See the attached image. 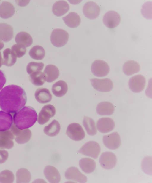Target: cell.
Listing matches in <instances>:
<instances>
[{
  "mask_svg": "<svg viewBox=\"0 0 152 183\" xmlns=\"http://www.w3.org/2000/svg\"><path fill=\"white\" fill-rule=\"evenodd\" d=\"M26 101L25 91L19 86L9 85L0 92V108L5 112H17L24 106Z\"/></svg>",
  "mask_w": 152,
  "mask_h": 183,
  "instance_id": "6da1fadb",
  "label": "cell"
},
{
  "mask_svg": "<svg viewBox=\"0 0 152 183\" xmlns=\"http://www.w3.org/2000/svg\"><path fill=\"white\" fill-rule=\"evenodd\" d=\"M37 115L32 107L25 106L15 112L13 115L14 124L21 130L32 126L37 120Z\"/></svg>",
  "mask_w": 152,
  "mask_h": 183,
  "instance_id": "7a4b0ae2",
  "label": "cell"
},
{
  "mask_svg": "<svg viewBox=\"0 0 152 183\" xmlns=\"http://www.w3.org/2000/svg\"><path fill=\"white\" fill-rule=\"evenodd\" d=\"M69 38L68 32L61 29H54L50 35V41L55 46L60 47L65 45Z\"/></svg>",
  "mask_w": 152,
  "mask_h": 183,
  "instance_id": "3957f363",
  "label": "cell"
},
{
  "mask_svg": "<svg viewBox=\"0 0 152 183\" xmlns=\"http://www.w3.org/2000/svg\"><path fill=\"white\" fill-rule=\"evenodd\" d=\"M101 151L99 144L96 142L90 141L85 143L80 149L78 152L94 159L97 158Z\"/></svg>",
  "mask_w": 152,
  "mask_h": 183,
  "instance_id": "277c9868",
  "label": "cell"
},
{
  "mask_svg": "<svg viewBox=\"0 0 152 183\" xmlns=\"http://www.w3.org/2000/svg\"><path fill=\"white\" fill-rule=\"evenodd\" d=\"M66 134L71 139L75 141H79L83 139L85 136V132L79 123H73L68 126Z\"/></svg>",
  "mask_w": 152,
  "mask_h": 183,
  "instance_id": "5b68a950",
  "label": "cell"
},
{
  "mask_svg": "<svg viewBox=\"0 0 152 183\" xmlns=\"http://www.w3.org/2000/svg\"><path fill=\"white\" fill-rule=\"evenodd\" d=\"M92 73L98 77H103L107 76L110 71L108 64L101 60H96L92 63L91 67Z\"/></svg>",
  "mask_w": 152,
  "mask_h": 183,
  "instance_id": "8992f818",
  "label": "cell"
},
{
  "mask_svg": "<svg viewBox=\"0 0 152 183\" xmlns=\"http://www.w3.org/2000/svg\"><path fill=\"white\" fill-rule=\"evenodd\" d=\"M91 85L96 90L103 92L110 91L113 86L111 80L108 78L98 79L93 78L90 79Z\"/></svg>",
  "mask_w": 152,
  "mask_h": 183,
  "instance_id": "52a82bcc",
  "label": "cell"
},
{
  "mask_svg": "<svg viewBox=\"0 0 152 183\" xmlns=\"http://www.w3.org/2000/svg\"><path fill=\"white\" fill-rule=\"evenodd\" d=\"M99 161L102 167L105 169L109 170L115 166L117 163V158L113 152L106 151L101 154Z\"/></svg>",
  "mask_w": 152,
  "mask_h": 183,
  "instance_id": "ba28073f",
  "label": "cell"
},
{
  "mask_svg": "<svg viewBox=\"0 0 152 183\" xmlns=\"http://www.w3.org/2000/svg\"><path fill=\"white\" fill-rule=\"evenodd\" d=\"M10 131L15 137L16 142L19 144H23L27 142L31 136V132L28 129L21 130L14 124L10 128Z\"/></svg>",
  "mask_w": 152,
  "mask_h": 183,
  "instance_id": "9c48e42d",
  "label": "cell"
},
{
  "mask_svg": "<svg viewBox=\"0 0 152 183\" xmlns=\"http://www.w3.org/2000/svg\"><path fill=\"white\" fill-rule=\"evenodd\" d=\"M121 20V17L118 13L113 10H110L104 15L103 22L107 27L113 28L119 25Z\"/></svg>",
  "mask_w": 152,
  "mask_h": 183,
  "instance_id": "30bf717a",
  "label": "cell"
},
{
  "mask_svg": "<svg viewBox=\"0 0 152 183\" xmlns=\"http://www.w3.org/2000/svg\"><path fill=\"white\" fill-rule=\"evenodd\" d=\"M102 141L104 146L107 148L111 150L118 149L121 144V137L117 132L104 135Z\"/></svg>",
  "mask_w": 152,
  "mask_h": 183,
  "instance_id": "8fae6325",
  "label": "cell"
},
{
  "mask_svg": "<svg viewBox=\"0 0 152 183\" xmlns=\"http://www.w3.org/2000/svg\"><path fill=\"white\" fill-rule=\"evenodd\" d=\"M146 84V79L141 75H137L132 77L129 81L130 89L135 93H139L144 89Z\"/></svg>",
  "mask_w": 152,
  "mask_h": 183,
  "instance_id": "7c38bea8",
  "label": "cell"
},
{
  "mask_svg": "<svg viewBox=\"0 0 152 183\" xmlns=\"http://www.w3.org/2000/svg\"><path fill=\"white\" fill-rule=\"evenodd\" d=\"M55 113V108L53 105L50 104L45 105L39 113L38 123L41 125L45 123L54 116Z\"/></svg>",
  "mask_w": 152,
  "mask_h": 183,
  "instance_id": "4fadbf2b",
  "label": "cell"
},
{
  "mask_svg": "<svg viewBox=\"0 0 152 183\" xmlns=\"http://www.w3.org/2000/svg\"><path fill=\"white\" fill-rule=\"evenodd\" d=\"M83 11L86 17L90 19H94L96 18L99 15L100 9L96 3L88 1L83 6Z\"/></svg>",
  "mask_w": 152,
  "mask_h": 183,
  "instance_id": "5bb4252c",
  "label": "cell"
},
{
  "mask_svg": "<svg viewBox=\"0 0 152 183\" xmlns=\"http://www.w3.org/2000/svg\"><path fill=\"white\" fill-rule=\"evenodd\" d=\"M65 176L67 180L79 183H85L87 181L86 176L75 167H71L68 168L65 173Z\"/></svg>",
  "mask_w": 152,
  "mask_h": 183,
  "instance_id": "9a60e30c",
  "label": "cell"
},
{
  "mask_svg": "<svg viewBox=\"0 0 152 183\" xmlns=\"http://www.w3.org/2000/svg\"><path fill=\"white\" fill-rule=\"evenodd\" d=\"M15 137L10 130L0 131V148L10 149L14 146Z\"/></svg>",
  "mask_w": 152,
  "mask_h": 183,
  "instance_id": "2e32d148",
  "label": "cell"
},
{
  "mask_svg": "<svg viewBox=\"0 0 152 183\" xmlns=\"http://www.w3.org/2000/svg\"><path fill=\"white\" fill-rule=\"evenodd\" d=\"M115 123L113 119L108 117H103L99 119L96 123L98 131L102 133H108L114 128Z\"/></svg>",
  "mask_w": 152,
  "mask_h": 183,
  "instance_id": "e0dca14e",
  "label": "cell"
},
{
  "mask_svg": "<svg viewBox=\"0 0 152 183\" xmlns=\"http://www.w3.org/2000/svg\"><path fill=\"white\" fill-rule=\"evenodd\" d=\"M44 173L45 177L50 183L60 182L61 179L60 174L54 166L50 165L46 166L44 169Z\"/></svg>",
  "mask_w": 152,
  "mask_h": 183,
  "instance_id": "ac0fdd59",
  "label": "cell"
},
{
  "mask_svg": "<svg viewBox=\"0 0 152 183\" xmlns=\"http://www.w3.org/2000/svg\"><path fill=\"white\" fill-rule=\"evenodd\" d=\"M13 37V29L10 25L0 23V40L4 42L10 41Z\"/></svg>",
  "mask_w": 152,
  "mask_h": 183,
  "instance_id": "d6986e66",
  "label": "cell"
},
{
  "mask_svg": "<svg viewBox=\"0 0 152 183\" xmlns=\"http://www.w3.org/2000/svg\"><path fill=\"white\" fill-rule=\"evenodd\" d=\"M96 110L97 113L100 115H110L114 112L115 107L110 102H103L97 105Z\"/></svg>",
  "mask_w": 152,
  "mask_h": 183,
  "instance_id": "ffe728a7",
  "label": "cell"
},
{
  "mask_svg": "<svg viewBox=\"0 0 152 183\" xmlns=\"http://www.w3.org/2000/svg\"><path fill=\"white\" fill-rule=\"evenodd\" d=\"M34 95L36 100L42 104L48 103L52 99V94L49 90L46 88H38L36 91Z\"/></svg>",
  "mask_w": 152,
  "mask_h": 183,
  "instance_id": "44dd1931",
  "label": "cell"
},
{
  "mask_svg": "<svg viewBox=\"0 0 152 183\" xmlns=\"http://www.w3.org/2000/svg\"><path fill=\"white\" fill-rule=\"evenodd\" d=\"M13 118L9 113L0 111V131L9 130L12 125Z\"/></svg>",
  "mask_w": 152,
  "mask_h": 183,
  "instance_id": "7402d4cb",
  "label": "cell"
},
{
  "mask_svg": "<svg viewBox=\"0 0 152 183\" xmlns=\"http://www.w3.org/2000/svg\"><path fill=\"white\" fill-rule=\"evenodd\" d=\"M43 73L46 78V81L50 83L57 79L59 75V71L56 66L51 64L47 65L45 67Z\"/></svg>",
  "mask_w": 152,
  "mask_h": 183,
  "instance_id": "603a6c76",
  "label": "cell"
},
{
  "mask_svg": "<svg viewBox=\"0 0 152 183\" xmlns=\"http://www.w3.org/2000/svg\"><path fill=\"white\" fill-rule=\"evenodd\" d=\"M15 9L10 3L3 1L0 4V17L4 19L8 18L15 14Z\"/></svg>",
  "mask_w": 152,
  "mask_h": 183,
  "instance_id": "cb8c5ba5",
  "label": "cell"
},
{
  "mask_svg": "<svg viewBox=\"0 0 152 183\" xmlns=\"http://www.w3.org/2000/svg\"><path fill=\"white\" fill-rule=\"evenodd\" d=\"M69 9V5L66 1L60 0L57 1L53 4L52 11L54 15L59 17L68 12Z\"/></svg>",
  "mask_w": 152,
  "mask_h": 183,
  "instance_id": "d4e9b609",
  "label": "cell"
},
{
  "mask_svg": "<svg viewBox=\"0 0 152 183\" xmlns=\"http://www.w3.org/2000/svg\"><path fill=\"white\" fill-rule=\"evenodd\" d=\"M140 70V65L136 61L133 60L127 61L123 65V71L127 76H131L137 73Z\"/></svg>",
  "mask_w": 152,
  "mask_h": 183,
  "instance_id": "484cf974",
  "label": "cell"
},
{
  "mask_svg": "<svg viewBox=\"0 0 152 183\" xmlns=\"http://www.w3.org/2000/svg\"><path fill=\"white\" fill-rule=\"evenodd\" d=\"M62 19L66 25L71 28L78 26L81 21L80 16L75 12H69L66 16L63 17Z\"/></svg>",
  "mask_w": 152,
  "mask_h": 183,
  "instance_id": "4316f807",
  "label": "cell"
},
{
  "mask_svg": "<svg viewBox=\"0 0 152 183\" xmlns=\"http://www.w3.org/2000/svg\"><path fill=\"white\" fill-rule=\"evenodd\" d=\"M79 165L82 170L87 174L93 172L96 167L95 161L92 159L87 158L81 159L79 161Z\"/></svg>",
  "mask_w": 152,
  "mask_h": 183,
  "instance_id": "83f0119b",
  "label": "cell"
},
{
  "mask_svg": "<svg viewBox=\"0 0 152 183\" xmlns=\"http://www.w3.org/2000/svg\"><path fill=\"white\" fill-rule=\"evenodd\" d=\"M68 86L66 83L63 80H59L54 84L52 87V91L54 95L61 97L67 92Z\"/></svg>",
  "mask_w": 152,
  "mask_h": 183,
  "instance_id": "f1b7e54d",
  "label": "cell"
},
{
  "mask_svg": "<svg viewBox=\"0 0 152 183\" xmlns=\"http://www.w3.org/2000/svg\"><path fill=\"white\" fill-rule=\"evenodd\" d=\"M16 43L23 46L26 47L30 46L32 44L33 39L29 34L25 32H21L18 33L15 38Z\"/></svg>",
  "mask_w": 152,
  "mask_h": 183,
  "instance_id": "f546056e",
  "label": "cell"
},
{
  "mask_svg": "<svg viewBox=\"0 0 152 183\" xmlns=\"http://www.w3.org/2000/svg\"><path fill=\"white\" fill-rule=\"evenodd\" d=\"M61 126L59 122L54 120L44 129V132L47 135L50 137H53L58 135L60 130Z\"/></svg>",
  "mask_w": 152,
  "mask_h": 183,
  "instance_id": "4dcf8cb0",
  "label": "cell"
},
{
  "mask_svg": "<svg viewBox=\"0 0 152 183\" xmlns=\"http://www.w3.org/2000/svg\"><path fill=\"white\" fill-rule=\"evenodd\" d=\"M83 124L87 134L93 136L97 133V129L94 121L91 118L85 116L84 117Z\"/></svg>",
  "mask_w": 152,
  "mask_h": 183,
  "instance_id": "1f68e13d",
  "label": "cell"
},
{
  "mask_svg": "<svg viewBox=\"0 0 152 183\" xmlns=\"http://www.w3.org/2000/svg\"><path fill=\"white\" fill-rule=\"evenodd\" d=\"M3 58L2 64L10 67L13 65L16 61V57L9 48L6 49L3 52Z\"/></svg>",
  "mask_w": 152,
  "mask_h": 183,
  "instance_id": "d6a6232c",
  "label": "cell"
},
{
  "mask_svg": "<svg viewBox=\"0 0 152 183\" xmlns=\"http://www.w3.org/2000/svg\"><path fill=\"white\" fill-rule=\"evenodd\" d=\"M17 183H28L31 179L30 171L25 168L18 169L16 173Z\"/></svg>",
  "mask_w": 152,
  "mask_h": 183,
  "instance_id": "836d02e7",
  "label": "cell"
},
{
  "mask_svg": "<svg viewBox=\"0 0 152 183\" xmlns=\"http://www.w3.org/2000/svg\"><path fill=\"white\" fill-rule=\"evenodd\" d=\"M29 53L32 58L36 60H41L45 56V51L42 46L36 45L31 48Z\"/></svg>",
  "mask_w": 152,
  "mask_h": 183,
  "instance_id": "e575fe53",
  "label": "cell"
},
{
  "mask_svg": "<svg viewBox=\"0 0 152 183\" xmlns=\"http://www.w3.org/2000/svg\"><path fill=\"white\" fill-rule=\"evenodd\" d=\"M30 78L31 83L37 86L42 85L46 81L45 75L41 71L30 75Z\"/></svg>",
  "mask_w": 152,
  "mask_h": 183,
  "instance_id": "d590c367",
  "label": "cell"
},
{
  "mask_svg": "<svg viewBox=\"0 0 152 183\" xmlns=\"http://www.w3.org/2000/svg\"><path fill=\"white\" fill-rule=\"evenodd\" d=\"M44 66V64L42 62H31L27 66V72L29 75L34 73L41 72Z\"/></svg>",
  "mask_w": 152,
  "mask_h": 183,
  "instance_id": "8d00e7d4",
  "label": "cell"
},
{
  "mask_svg": "<svg viewBox=\"0 0 152 183\" xmlns=\"http://www.w3.org/2000/svg\"><path fill=\"white\" fill-rule=\"evenodd\" d=\"M14 179V174L10 170H5L0 173V183H12Z\"/></svg>",
  "mask_w": 152,
  "mask_h": 183,
  "instance_id": "74e56055",
  "label": "cell"
},
{
  "mask_svg": "<svg viewBox=\"0 0 152 183\" xmlns=\"http://www.w3.org/2000/svg\"><path fill=\"white\" fill-rule=\"evenodd\" d=\"M11 50L12 53L16 57L20 58L25 54L26 49L24 46L16 44L12 46Z\"/></svg>",
  "mask_w": 152,
  "mask_h": 183,
  "instance_id": "f35d334b",
  "label": "cell"
},
{
  "mask_svg": "<svg viewBox=\"0 0 152 183\" xmlns=\"http://www.w3.org/2000/svg\"><path fill=\"white\" fill-rule=\"evenodd\" d=\"M8 152L4 150H0V164L4 163L8 157Z\"/></svg>",
  "mask_w": 152,
  "mask_h": 183,
  "instance_id": "ab89813d",
  "label": "cell"
},
{
  "mask_svg": "<svg viewBox=\"0 0 152 183\" xmlns=\"http://www.w3.org/2000/svg\"><path fill=\"white\" fill-rule=\"evenodd\" d=\"M6 82L4 75L2 71L0 70V90L2 88Z\"/></svg>",
  "mask_w": 152,
  "mask_h": 183,
  "instance_id": "60d3db41",
  "label": "cell"
},
{
  "mask_svg": "<svg viewBox=\"0 0 152 183\" xmlns=\"http://www.w3.org/2000/svg\"><path fill=\"white\" fill-rule=\"evenodd\" d=\"M3 59L1 52H0V67H1L2 64Z\"/></svg>",
  "mask_w": 152,
  "mask_h": 183,
  "instance_id": "b9f144b4",
  "label": "cell"
},
{
  "mask_svg": "<svg viewBox=\"0 0 152 183\" xmlns=\"http://www.w3.org/2000/svg\"><path fill=\"white\" fill-rule=\"evenodd\" d=\"M4 43L0 40V50H1L4 47Z\"/></svg>",
  "mask_w": 152,
  "mask_h": 183,
  "instance_id": "7bdbcfd3",
  "label": "cell"
}]
</instances>
